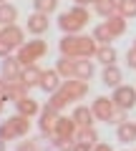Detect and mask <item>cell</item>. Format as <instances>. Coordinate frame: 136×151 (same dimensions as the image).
Wrapping results in <instances>:
<instances>
[{"label": "cell", "mask_w": 136, "mask_h": 151, "mask_svg": "<svg viewBox=\"0 0 136 151\" xmlns=\"http://www.w3.org/2000/svg\"><path fill=\"white\" fill-rule=\"evenodd\" d=\"M93 58H96L98 63H104V65H116V60H119V50H116L111 43L109 45H98Z\"/></svg>", "instance_id": "cell-19"}, {"label": "cell", "mask_w": 136, "mask_h": 151, "mask_svg": "<svg viewBox=\"0 0 136 151\" xmlns=\"http://www.w3.org/2000/svg\"><path fill=\"white\" fill-rule=\"evenodd\" d=\"M76 141H83V144H91V146H96V144H98V131L93 129V126L78 129V131H76Z\"/></svg>", "instance_id": "cell-27"}, {"label": "cell", "mask_w": 136, "mask_h": 151, "mask_svg": "<svg viewBox=\"0 0 136 151\" xmlns=\"http://www.w3.org/2000/svg\"><path fill=\"white\" fill-rule=\"evenodd\" d=\"M45 55H48V43H45V40H40V38L25 40V43H23L20 48L15 50V58L20 60V65H23V68H25V65L38 63V60H43Z\"/></svg>", "instance_id": "cell-6"}, {"label": "cell", "mask_w": 136, "mask_h": 151, "mask_svg": "<svg viewBox=\"0 0 136 151\" xmlns=\"http://www.w3.org/2000/svg\"><path fill=\"white\" fill-rule=\"evenodd\" d=\"M5 86H8V81L0 76V96H5Z\"/></svg>", "instance_id": "cell-35"}, {"label": "cell", "mask_w": 136, "mask_h": 151, "mask_svg": "<svg viewBox=\"0 0 136 151\" xmlns=\"http://www.w3.org/2000/svg\"><path fill=\"white\" fill-rule=\"evenodd\" d=\"M23 96H28V88L23 86L20 78H18V81H8V86H5V96H3V98L15 103V101H20Z\"/></svg>", "instance_id": "cell-21"}, {"label": "cell", "mask_w": 136, "mask_h": 151, "mask_svg": "<svg viewBox=\"0 0 136 151\" xmlns=\"http://www.w3.org/2000/svg\"><path fill=\"white\" fill-rule=\"evenodd\" d=\"M0 151H5V139L0 136Z\"/></svg>", "instance_id": "cell-38"}, {"label": "cell", "mask_w": 136, "mask_h": 151, "mask_svg": "<svg viewBox=\"0 0 136 151\" xmlns=\"http://www.w3.org/2000/svg\"><path fill=\"white\" fill-rule=\"evenodd\" d=\"M73 151H93V146L83 144V141H76V144H73Z\"/></svg>", "instance_id": "cell-33"}, {"label": "cell", "mask_w": 136, "mask_h": 151, "mask_svg": "<svg viewBox=\"0 0 136 151\" xmlns=\"http://www.w3.org/2000/svg\"><path fill=\"white\" fill-rule=\"evenodd\" d=\"M3 108H5V98L0 96V116H3Z\"/></svg>", "instance_id": "cell-37"}, {"label": "cell", "mask_w": 136, "mask_h": 151, "mask_svg": "<svg viewBox=\"0 0 136 151\" xmlns=\"http://www.w3.org/2000/svg\"><path fill=\"white\" fill-rule=\"evenodd\" d=\"M63 86V78L58 76V70L55 68H48V70H43V78H40V91L43 93H55L58 88Z\"/></svg>", "instance_id": "cell-14"}, {"label": "cell", "mask_w": 136, "mask_h": 151, "mask_svg": "<svg viewBox=\"0 0 136 151\" xmlns=\"http://www.w3.org/2000/svg\"><path fill=\"white\" fill-rule=\"evenodd\" d=\"M124 81V70L119 65H104V73H101V83L109 88H119Z\"/></svg>", "instance_id": "cell-15"}, {"label": "cell", "mask_w": 136, "mask_h": 151, "mask_svg": "<svg viewBox=\"0 0 136 151\" xmlns=\"http://www.w3.org/2000/svg\"><path fill=\"white\" fill-rule=\"evenodd\" d=\"M134 48H136V40H134Z\"/></svg>", "instance_id": "cell-41"}, {"label": "cell", "mask_w": 136, "mask_h": 151, "mask_svg": "<svg viewBox=\"0 0 136 151\" xmlns=\"http://www.w3.org/2000/svg\"><path fill=\"white\" fill-rule=\"evenodd\" d=\"M93 151H114V149H111V144H104V141H98V144L93 146Z\"/></svg>", "instance_id": "cell-34"}, {"label": "cell", "mask_w": 136, "mask_h": 151, "mask_svg": "<svg viewBox=\"0 0 136 151\" xmlns=\"http://www.w3.org/2000/svg\"><path fill=\"white\" fill-rule=\"evenodd\" d=\"M48 30H50V20H48V15H45V13L33 10L30 15H28V20H25V33L40 38L43 33H48Z\"/></svg>", "instance_id": "cell-8"}, {"label": "cell", "mask_w": 136, "mask_h": 151, "mask_svg": "<svg viewBox=\"0 0 136 151\" xmlns=\"http://www.w3.org/2000/svg\"><path fill=\"white\" fill-rule=\"evenodd\" d=\"M126 116H129V111H124V108H116L109 124H116V126H119V124H124V121H126Z\"/></svg>", "instance_id": "cell-31"}, {"label": "cell", "mask_w": 136, "mask_h": 151, "mask_svg": "<svg viewBox=\"0 0 136 151\" xmlns=\"http://www.w3.org/2000/svg\"><path fill=\"white\" fill-rule=\"evenodd\" d=\"M18 8L13 5V3H0V28L3 25H13V23H18Z\"/></svg>", "instance_id": "cell-24"}, {"label": "cell", "mask_w": 136, "mask_h": 151, "mask_svg": "<svg viewBox=\"0 0 136 151\" xmlns=\"http://www.w3.org/2000/svg\"><path fill=\"white\" fill-rule=\"evenodd\" d=\"M93 10H96V15L104 18V20L111 18V15H119V0H101V3H93Z\"/></svg>", "instance_id": "cell-22"}, {"label": "cell", "mask_w": 136, "mask_h": 151, "mask_svg": "<svg viewBox=\"0 0 136 151\" xmlns=\"http://www.w3.org/2000/svg\"><path fill=\"white\" fill-rule=\"evenodd\" d=\"M71 116H73V121H76L78 129H86V126H93V124H96V116H93V111H91L88 106H76Z\"/></svg>", "instance_id": "cell-18"}, {"label": "cell", "mask_w": 136, "mask_h": 151, "mask_svg": "<svg viewBox=\"0 0 136 151\" xmlns=\"http://www.w3.org/2000/svg\"><path fill=\"white\" fill-rule=\"evenodd\" d=\"M76 121H73V116H60L58 121H55V129H53V136L55 139H76Z\"/></svg>", "instance_id": "cell-12"}, {"label": "cell", "mask_w": 136, "mask_h": 151, "mask_svg": "<svg viewBox=\"0 0 136 151\" xmlns=\"http://www.w3.org/2000/svg\"><path fill=\"white\" fill-rule=\"evenodd\" d=\"M96 48H98V43L93 40V35H81V33L63 35L58 40L60 55H71V58H93Z\"/></svg>", "instance_id": "cell-2"}, {"label": "cell", "mask_w": 136, "mask_h": 151, "mask_svg": "<svg viewBox=\"0 0 136 151\" xmlns=\"http://www.w3.org/2000/svg\"><path fill=\"white\" fill-rule=\"evenodd\" d=\"M116 139L121 144H134L136 141V121H124L116 126Z\"/></svg>", "instance_id": "cell-20"}, {"label": "cell", "mask_w": 136, "mask_h": 151, "mask_svg": "<svg viewBox=\"0 0 136 151\" xmlns=\"http://www.w3.org/2000/svg\"><path fill=\"white\" fill-rule=\"evenodd\" d=\"M91 111H93V116H96V121H104V124H109L111 116H114V111H116V103H114V98L98 96V98H93Z\"/></svg>", "instance_id": "cell-9"}, {"label": "cell", "mask_w": 136, "mask_h": 151, "mask_svg": "<svg viewBox=\"0 0 136 151\" xmlns=\"http://www.w3.org/2000/svg\"><path fill=\"white\" fill-rule=\"evenodd\" d=\"M86 93H88V81L68 78V81H63V86L55 93L48 96V103L53 108H58V111H63L68 103H76V101H81V98H86Z\"/></svg>", "instance_id": "cell-1"}, {"label": "cell", "mask_w": 136, "mask_h": 151, "mask_svg": "<svg viewBox=\"0 0 136 151\" xmlns=\"http://www.w3.org/2000/svg\"><path fill=\"white\" fill-rule=\"evenodd\" d=\"M93 3H101V0H93Z\"/></svg>", "instance_id": "cell-39"}, {"label": "cell", "mask_w": 136, "mask_h": 151, "mask_svg": "<svg viewBox=\"0 0 136 151\" xmlns=\"http://www.w3.org/2000/svg\"><path fill=\"white\" fill-rule=\"evenodd\" d=\"M23 73V65L15 55H5V58H0V76L5 78V81H18Z\"/></svg>", "instance_id": "cell-11"}, {"label": "cell", "mask_w": 136, "mask_h": 151, "mask_svg": "<svg viewBox=\"0 0 136 151\" xmlns=\"http://www.w3.org/2000/svg\"><path fill=\"white\" fill-rule=\"evenodd\" d=\"M40 108H43V106H40L35 98H30V96H23L20 101H15V113H23V116H28V119L38 116Z\"/></svg>", "instance_id": "cell-16"}, {"label": "cell", "mask_w": 136, "mask_h": 151, "mask_svg": "<svg viewBox=\"0 0 136 151\" xmlns=\"http://www.w3.org/2000/svg\"><path fill=\"white\" fill-rule=\"evenodd\" d=\"M40 78H43V68H40L38 63H33V65H25L20 73V81L23 86L30 91V88H40Z\"/></svg>", "instance_id": "cell-13"}, {"label": "cell", "mask_w": 136, "mask_h": 151, "mask_svg": "<svg viewBox=\"0 0 136 151\" xmlns=\"http://www.w3.org/2000/svg\"><path fill=\"white\" fill-rule=\"evenodd\" d=\"M76 5H93V0H73Z\"/></svg>", "instance_id": "cell-36"}, {"label": "cell", "mask_w": 136, "mask_h": 151, "mask_svg": "<svg viewBox=\"0 0 136 151\" xmlns=\"http://www.w3.org/2000/svg\"><path fill=\"white\" fill-rule=\"evenodd\" d=\"M33 10L38 13H45V15H50V13L58 10V0H33Z\"/></svg>", "instance_id": "cell-29"}, {"label": "cell", "mask_w": 136, "mask_h": 151, "mask_svg": "<svg viewBox=\"0 0 136 151\" xmlns=\"http://www.w3.org/2000/svg\"><path fill=\"white\" fill-rule=\"evenodd\" d=\"M15 151H40V146H38V141H33V139H23V141H18V146H15Z\"/></svg>", "instance_id": "cell-30"}, {"label": "cell", "mask_w": 136, "mask_h": 151, "mask_svg": "<svg viewBox=\"0 0 136 151\" xmlns=\"http://www.w3.org/2000/svg\"><path fill=\"white\" fill-rule=\"evenodd\" d=\"M91 20V13L86 5H73L68 10L58 13V28L63 30V35H73V33H81L83 28Z\"/></svg>", "instance_id": "cell-3"}, {"label": "cell", "mask_w": 136, "mask_h": 151, "mask_svg": "<svg viewBox=\"0 0 136 151\" xmlns=\"http://www.w3.org/2000/svg\"><path fill=\"white\" fill-rule=\"evenodd\" d=\"M93 73H96V65H93L91 58H78L76 60V78H81V81H91Z\"/></svg>", "instance_id": "cell-23"}, {"label": "cell", "mask_w": 136, "mask_h": 151, "mask_svg": "<svg viewBox=\"0 0 136 151\" xmlns=\"http://www.w3.org/2000/svg\"><path fill=\"white\" fill-rule=\"evenodd\" d=\"M58 119H60V111L53 108L50 103H45V106L40 108V113H38V129H40V134H53L55 121H58Z\"/></svg>", "instance_id": "cell-10"}, {"label": "cell", "mask_w": 136, "mask_h": 151, "mask_svg": "<svg viewBox=\"0 0 136 151\" xmlns=\"http://www.w3.org/2000/svg\"><path fill=\"white\" fill-rule=\"evenodd\" d=\"M30 134V119L23 116V113H13L8 119L0 121V136L5 141H18V139H25Z\"/></svg>", "instance_id": "cell-4"}, {"label": "cell", "mask_w": 136, "mask_h": 151, "mask_svg": "<svg viewBox=\"0 0 136 151\" xmlns=\"http://www.w3.org/2000/svg\"><path fill=\"white\" fill-rule=\"evenodd\" d=\"M119 15H124L126 20L136 18V0H119Z\"/></svg>", "instance_id": "cell-28"}, {"label": "cell", "mask_w": 136, "mask_h": 151, "mask_svg": "<svg viewBox=\"0 0 136 151\" xmlns=\"http://www.w3.org/2000/svg\"><path fill=\"white\" fill-rule=\"evenodd\" d=\"M76 60L78 58H71V55H60V58L55 60V70H58V76L63 81L76 78Z\"/></svg>", "instance_id": "cell-17"}, {"label": "cell", "mask_w": 136, "mask_h": 151, "mask_svg": "<svg viewBox=\"0 0 136 151\" xmlns=\"http://www.w3.org/2000/svg\"><path fill=\"white\" fill-rule=\"evenodd\" d=\"M104 23H106V28L111 30V35H114V38H121L126 33V18L124 15H111V18H106Z\"/></svg>", "instance_id": "cell-25"}, {"label": "cell", "mask_w": 136, "mask_h": 151, "mask_svg": "<svg viewBox=\"0 0 136 151\" xmlns=\"http://www.w3.org/2000/svg\"><path fill=\"white\" fill-rule=\"evenodd\" d=\"M114 103L116 108H124V111H131L136 106V86H124L121 83L119 88H114Z\"/></svg>", "instance_id": "cell-7"}, {"label": "cell", "mask_w": 136, "mask_h": 151, "mask_svg": "<svg viewBox=\"0 0 136 151\" xmlns=\"http://www.w3.org/2000/svg\"><path fill=\"white\" fill-rule=\"evenodd\" d=\"M25 43V28H20L18 23L0 28V58L13 55V50H18Z\"/></svg>", "instance_id": "cell-5"}, {"label": "cell", "mask_w": 136, "mask_h": 151, "mask_svg": "<svg viewBox=\"0 0 136 151\" xmlns=\"http://www.w3.org/2000/svg\"><path fill=\"white\" fill-rule=\"evenodd\" d=\"M0 3H8V0H0Z\"/></svg>", "instance_id": "cell-40"}, {"label": "cell", "mask_w": 136, "mask_h": 151, "mask_svg": "<svg viewBox=\"0 0 136 151\" xmlns=\"http://www.w3.org/2000/svg\"><path fill=\"white\" fill-rule=\"evenodd\" d=\"M126 65L131 70H136V48H129L126 50Z\"/></svg>", "instance_id": "cell-32"}, {"label": "cell", "mask_w": 136, "mask_h": 151, "mask_svg": "<svg viewBox=\"0 0 136 151\" xmlns=\"http://www.w3.org/2000/svg\"><path fill=\"white\" fill-rule=\"evenodd\" d=\"M91 35H93V40H96L98 45H109L111 40H114V35H111V30L106 28V23H98V25L93 28Z\"/></svg>", "instance_id": "cell-26"}]
</instances>
